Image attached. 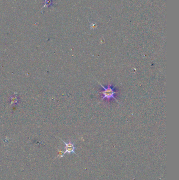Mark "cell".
I'll list each match as a JSON object with an SVG mask.
<instances>
[{
    "mask_svg": "<svg viewBox=\"0 0 179 180\" xmlns=\"http://www.w3.org/2000/svg\"><path fill=\"white\" fill-rule=\"evenodd\" d=\"M60 139L62 141L63 143L65 145V151L64 152V155H65L66 153H68V154L74 153V154H76V153L75 152L76 147L75 146V143H72L71 141H69L68 143H67V142H65L64 140H63L62 139Z\"/></svg>",
    "mask_w": 179,
    "mask_h": 180,
    "instance_id": "cell-2",
    "label": "cell"
},
{
    "mask_svg": "<svg viewBox=\"0 0 179 180\" xmlns=\"http://www.w3.org/2000/svg\"><path fill=\"white\" fill-rule=\"evenodd\" d=\"M97 82L101 85V87H102V88H103V91L99 92V93L103 94V97H102V99L100 100V101L98 103H99L102 101L103 100V99H107L108 101L109 102L110 99H114L115 100L117 101V102L119 104H120L119 101L117 100V99H116V97H115V95L116 94H117L118 93L116 91H114V88H115V87H114V88H112V87H111V85L110 84H109L108 85L107 88H105V87H103V85H102V84L99 82L98 81H97Z\"/></svg>",
    "mask_w": 179,
    "mask_h": 180,
    "instance_id": "cell-1",
    "label": "cell"
}]
</instances>
